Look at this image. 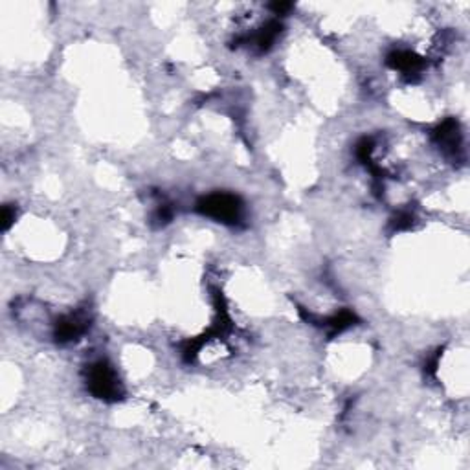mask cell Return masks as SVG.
<instances>
[{
    "mask_svg": "<svg viewBox=\"0 0 470 470\" xmlns=\"http://www.w3.org/2000/svg\"><path fill=\"white\" fill-rule=\"evenodd\" d=\"M171 219H173V208H171L170 204H162V206L156 210V214H154V221H156L159 225H165V223H170Z\"/></svg>",
    "mask_w": 470,
    "mask_h": 470,
    "instance_id": "obj_9",
    "label": "cell"
},
{
    "mask_svg": "<svg viewBox=\"0 0 470 470\" xmlns=\"http://www.w3.org/2000/svg\"><path fill=\"white\" fill-rule=\"evenodd\" d=\"M433 138L449 153L456 154V151L460 149V129H458V123L454 120L443 121L433 132Z\"/></svg>",
    "mask_w": 470,
    "mask_h": 470,
    "instance_id": "obj_5",
    "label": "cell"
},
{
    "mask_svg": "<svg viewBox=\"0 0 470 470\" xmlns=\"http://www.w3.org/2000/svg\"><path fill=\"white\" fill-rule=\"evenodd\" d=\"M87 386L94 397L107 402H116L123 397V386L118 378V373L105 360H98L88 366Z\"/></svg>",
    "mask_w": 470,
    "mask_h": 470,
    "instance_id": "obj_1",
    "label": "cell"
},
{
    "mask_svg": "<svg viewBox=\"0 0 470 470\" xmlns=\"http://www.w3.org/2000/svg\"><path fill=\"white\" fill-rule=\"evenodd\" d=\"M13 221H15V208H11V206H4V210H2V228L8 230Z\"/></svg>",
    "mask_w": 470,
    "mask_h": 470,
    "instance_id": "obj_10",
    "label": "cell"
},
{
    "mask_svg": "<svg viewBox=\"0 0 470 470\" xmlns=\"http://www.w3.org/2000/svg\"><path fill=\"white\" fill-rule=\"evenodd\" d=\"M198 214L225 225H237L243 219V203L232 193H212L197 203Z\"/></svg>",
    "mask_w": 470,
    "mask_h": 470,
    "instance_id": "obj_2",
    "label": "cell"
},
{
    "mask_svg": "<svg viewBox=\"0 0 470 470\" xmlns=\"http://www.w3.org/2000/svg\"><path fill=\"white\" fill-rule=\"evenodd\" d=\"M281 30H283L281 22L268 21L267 24L259 30V32L254 33V37H252V44H254L259 52H267V50L274 44V41L278 39Z\"/></svg>",
    "mask_w": 470,
    "mask_h": 470,
    "instance_id": "obj_6",
    "label": "cell"
},
{
    "mask_svg": "<svg viewBox=\"0 0 470 470\" xmlns=\"http://www.w3.org/2000/svg\"><path fill=\"white\" fill-rule=\"evenodd\" d=\"M411 225H413V215H411L410 212H400V214L391 221V226H394V230L397 232L408 230Z\"/></svg>",
    "mask_w": 470,
    "mask_h": 470,
    "instance_id": "obj_8",
    "label": "cell"
},
{
    "mask_svg": "<svg viewBox=\"0 0 470 470\" xmlns=\"http://www.w3.org/2000/svg\"><path fill=\"white\" fill-rule=\"evenodd\" d=\"M355 322H356V316L353 314V312L342 311V312H338V314H334L333 318H327V320H323L322 325H325V327L329 329V334H331V336H334V334H340L342 331H345L347 327H351V325H353Z\"/></svg>",
    "mask_w": 470,
    "mask_h": 470,
    "instance_id": "obj_7",
    "label": "cell"
},
{
    "mask_svg": "<svg viewBox=\"0 0 470 470\" xmlns=\"http://www.w3.org/2000/svg\"><path fill=\"white\" fill-rule=\"evenodd\" d=\"M88 327H90V318H88L87 312H70V314H66V316L57 320L54 329V336L59 344H68V342H74L79 336H83L88 331Z\"/></svg>",
    "mask_w": 470,
    "mask_h": 470,
    "instance_id": "obj_3",
    "label": "cell"
},
{
    "mask_svg": "<svg viewBox=\"0 0 470 470\" xmlns=\"http://www.w3.org/2000/svg\"><path fill=\"white\" fill-rule=\"evenodd\" d=\"M270 10L274 11V15H285V13H289L292 10V4H289V2H274V4H270Z\"/></svg>",
    "mask_w": 470,
    "mask_h": 470,
    "instance_id": "obj_11",
    "label": "cell"
},
{
    "mask_svg": "<svg viewBox=\"0 0 470 470\" xmlns=\"http://www.w3.org/2000/svg\"><path fill=\"white\" fill-rule=\"evenodd\" d=\"M386 63H388L394 70L402 72L406 76L419 74V72L422 70V66H425V61H422L419 55L413 54V52H410V50H395V52H391V54L388 55Z\"/></svg>",
    "mask_w": 470,
    "mask_h": 470,
    "instance_id": "obj_4",
    "label": "cell"
}]
</instances>
